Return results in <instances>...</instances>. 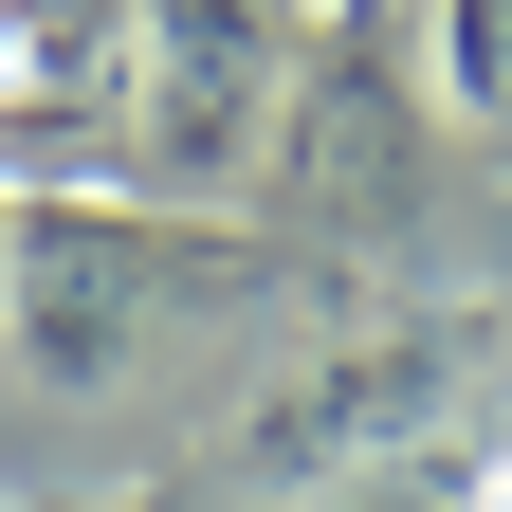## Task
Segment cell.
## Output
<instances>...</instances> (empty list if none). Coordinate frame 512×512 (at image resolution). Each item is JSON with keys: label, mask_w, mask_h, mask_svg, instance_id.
I'll list each match as a JSON object with an SVG mask.
<instances>
[{"label": "cell", "mask_w": 512, "mask_h": 512, "mask_svg": "<svg viewBox=\"0 0 512 512\" xmlns=\"http://www.w3.org/2000/svg\"><path fill=\"white\" fill-rule=\"evenodd\" d=\"M275 92H293V37L275 0H128V92H110V147L128 183H165V202H202L275 147Z\"/></svg>", "instance_id": "3"}, {"label": "cell", "mask_w": 512, "mask_h": 512, "mask_svg": "<svg viewBox=\"0 0 512 512\" xmlns=\"http://www.w3.org/2000/svg\"><path fill=\"white\" fill-rule=\"evenodd\" d=\"M421 92L458 128H512V0H421Z\"/></svg>", "instance_id": "6"}, {"label": "cell", "mask_w": 512, "mask_h": 512, "mask_svg": "<svg viewBox=\"0 0 512 512\" xmlns=\"http://www.w3.org/2000/svg\"><path fill=\"white\" fill-rule=\"evenodd\" d=\"M293 165L348 183V202H403V74H384L366 37H330V55L293 74Z\"/></svg>", "instance_id": "5"}, {"label": "cell", "mask_w": 512, "mask_h": 512, "mask_svg": "<svg viewBox=\"0 0 512 512\" xmlns=\"http://www.w3.org/2000/svg\"><path fill=\"white\" fill-rule=\"evenodd\" d=\"M275 256L238 220H183V202H110V183H19L0 202V348L19 384H128L147 330H183L202 293H256Z\"/></svg>", "instance_id": "1"}, {"label": "cell", "mask_w": 512, "mask_h": 512, "mask_svg": "<svg viewBox=\"0 0 512 512\" xmlns=\"http://www.w3.org/2000/svg\"><path fill=\"white\" fill-rule=\"evenodd\" d=\"M476 384H494V311H366V330H330L311 366L256 384L220 458L256 494H330V476H384V458H421V439H458Z\"/></svg>", "instance_id": "2"}, {"label": "cell", "mask_w": 512, "mask_h": 512, "mask_svg": "<svg viewBox=\"0 0 512 512\" xmlns=\"http://www.w3.org/2000/svg\"><path fill=\"white\" fill-rule=\"evenodd\" d=\"M128 0H0V128H110Z\"/></svg>", "instance_id": "4"}, {"label": "cell", "mask_w": 512, "mask_h": 512, "mask_svg": "<svg viewBox=\"0 0 512 512\" xmlns=\"http://www.w3.org/2000/svg\"><path fill=\"white\" fill-rule=\"evenodd\" d=\"M476 512H512V458H494V476H476Z\"/></svg>", "instance_id": "7"}]
</instances>
